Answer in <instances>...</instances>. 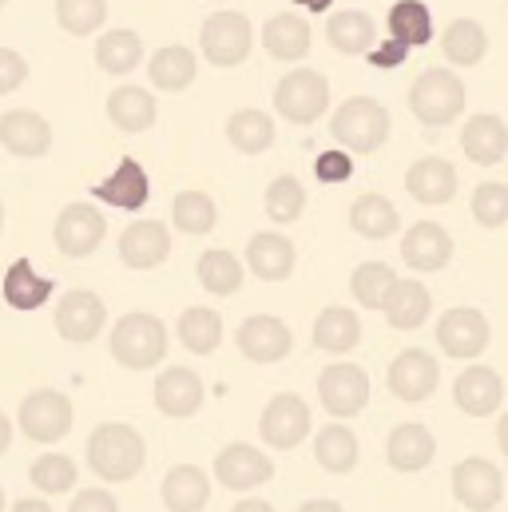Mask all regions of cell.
<instances>
[{"label":"cell","instance_id":"cell-38","mask_svg":"<svg viewBox=\"0 0 508 512\" xmlns=\"http://www.w3.org/2000/svg\"><path fill=\"white\" fill-rule=\"evenodd\" d=\"M389 32L405 48H421L433 40V12L421 0H397L389 8Z\"/></svg>","mask_w":508,"mask_h":512},{"label":"cell","instance_id":"cell-14","mask_svg":"<svg viewBox=\"0 0 508 512\" xmlns=\"http://www.w3.org/2000/svg\"><path fill=\"white\" fill-rule=\"evenodd\" d=\"M215 477H219L223 489L247 493V489H258V485H266L274 477V461L262 449L247 445V441H235L215 457Z\"/></svg>","mask_w":508,"mask_h":512},{"label":"cell","instance_id":"cell-49","mask_svg":"<svg viewBox=\"0 0 508 512\" xmlns=\"http://www.w3.org/2000/svg\"><path fill=\"white\" fill-rule=\"evenodd\" d=\"M314 175H318L322 183H346V179L354 175V159H350V151H342V147L322 151V155L314 159Z\"/></svg>","mask_w":508,"mask_h":512},{"label":"cell","instance_id":"cell-54","mask_svg":"<svg viewBox=\"0 0 508 512\" xmlns=\"http://www.w3.org/2000/svg\"><path fill=\"white\" fill-rule=\"evenodd\" d=\"M298 512H346V509H342L338 501H326V497H322V501H306Z\"/></svg>","mask_w":508,"mask_h":512},{"label":"cell","instance_id":"cell-36","mask_svg":"<svg viewBox=\"0 0 508 512\" xmlns=\"http://www.w3.org/2000/svg\"><path fill=\"white\" fill-rule=\"evenodd\" d=\"M151 84L159 92H183L195 84V52L187 44H167L151 56Z\"/></svg>","mask_w":508,"mask_h":512},{"label":"cell","instance_id":"cell-26","mask_svg":"<svg viewBox=\"0 0 508 512\" xmlns=\"http://www.w3.org/2000/svg\"><path fill=\"white\" fill-rule=\"evenodd\" d=\"M294 262H298V251L286 235H274V231H262L247 243V266L254 270V278L262 282H282L294 274Z\"/></svg>","mask_w":508,"mask_h":512},{"label":"cell","instance_id":"cell-7","mask_svg":"<svg viewBox=\"0 0 508 512\" xmlns=\"http://www.w3.org/2000/svg\"><path fill=\"white\" fill-rule=\"evenodd\" d=\"M251 20L243 12H215L203 32H199V44H203V56L215 64V68H235L251 56Z\"/></svg>","mask_w":508,"mask_h":512},{"label":"cell","instance_id":"cell-8","mask_svg":"<svg viewBox=\"0 0 508 512\" xmlns=\"http://www.w3.org/2000/svg\"><path fill=\"white\" fill-rule=\"evenodd\" d=\"M489 338H493V326H489V318H485L481 310H473V306H453V310H445L441 322H437V346H441L449 358L473 362V358H481V354L489 350Z\"/></svg>","mask_w":508,"mask_h":512},{"label":"cell","instance_id":"cell-3","mask_svg":"<svg viewBox=\"0 0 508 512\" xmlns=\"http://www.w3.org/2000/svg\"><path fill=\"white\" fill-rule=\"evenodd\" d=\"M409 108L425 128H449L465 112V84L449 68H429L409 88Z\"/></svg>","mask_w":508,"mask_h":512},{"label":"cell","instance_id":"cell-13","mask_svg":"<svg viewBox=\"0 0 508 512\" xmlns=\"http://www.w3.org/2000/svg\"><path fill=\"white\" fill-rule=\"evenodd\" d=\"M258 433H262V441L274 445V449H294V445H302L306 433H310V405H306L298 393H278V397H270V405L262 409Z\"/></svg>","mask_w":508,"mask_h":512},{"label":"cell","instance_id":"cell-59","mask_svg":"<svg viewBox=\"0 0 508 512\" xmlns=\"http://www.w3.org/2000/svg\"><path fill=\"white\" fill-rule=\"evenodd\" d=\"M0 227H4V203H0Z\"/></svg>","mask_w":508,"mask_h":512},{"label":"cell","instance_id":"cell-23","mask_svg":"<svg viewBox=\"0 0 508 512\" xmlns=\"http://www.w3.org/2000/svg\"><path fill=\"white\" fill-rule=\"evenodd\" d=\"M155 405L167 417H191L203 405V378L187 366H171L155 382Z\"/></svg>","mask_w":508,"mask_h":512},{"label":"cell","instance_id":"cell-34","mask_svg":"<svg viewBox=\"0 0 508 512\" xmlns=\"http://www.w3.org/2000/svg\"><path fill=\"white\" fill-rule=\"evenodd\" d=\"M441 52H445L449 64H457V68H473V64H481L485 52H489V32H485L477 20L461 16V20H453V24L445 28V36H441Z\"/></svg>","mask_w":508,"mask_h":512},{"label":"cell","instance_id":"cell-61","mask_svg":"<svg viewBox=\"0 0 508 512\" xmlns=\"http://www.w3.org/2000/svg\"><path fill=\"white\" fill-rule=\"evenodd\" d=\"M0 4H4V0H0Z\"/></svg>","mask_w":508,"mask_h":512},{"label":"cell","instance_id":"cell-50","mask_svg":"<svg viewBox=\"0 0 508 512\" xmlns=\"http://www.w3.org/2000/svg\"><path fill=\"white\" fill-rule=\"evenodd\" d=\"M24 80H28V64H24V56L12 52V48H0V96L16 92Z\"/></svg>","mask_w":508,"mask_h":512},{"label":"cell","instance_id":"cell-45","mask_svg":"<svg viewBox=\"0 0 508 512\" xmlns=\"http://www.w3.org/2000/svg\"><path fill=\"white\" fill-rule=\"evenodd\" d=\"M28 477H32V485H36L40 493H48V497H52V493H68V489L76 485V461L64 457V453H44V457L32 461Z\"/></svg>","mask_w":508,"mask_h":512},{"label":"cell","instance_id":"cell-32","mask_svg":"<svg viewBox=\"0 0 508 512\" xmlns=\"http://www.w3.org/2000/svg\"><path fill=\"white\" fill-rule=\"evenodd\" d=\"M211 501V481L195 465H175L163 477V505L171 512H203Z\"/></svg>","mask_w":508,"mask_h":512},{"label":"cell","instance_id":"cell-35","mask_svg":"<svg viewBox=\"0 0 508 512\" xmlns=\"http://www.w3.org/2000/svg\"><path fill=\"white\" fill-rule=\"evenodd\" d=\"M155 96L147 88H135V84H124L108 96V120L120 131H147L155 124Z\"/></svg>","mask_w":508,"mask_h":512},{"label":"cell","instance_id":"cell-33","mask_svg":"<svg viewBox=\"0 0 508 512\" xmlns=\"http://www.w3.org/2000/svg\"><path fill=\"white\" fill-rule=\"evenodd\" d=\"M362 342V318L346 306H326L314 322V346L326 354H350Z\"/></svg>","mask_w":508,"mask_h":512},{"label":"cell","instance_id":"cell-17","mask_svg":"<svg viewBox=\"0 0 508 512\" xmlns=\"http://www.w3.org/2000/svg\"><path fill=\"white\" fill-rule=\"evenodd\" d=\"M405 191L425 207H445L457 195V167L441 155H425L405 171Z\"/></svg>","mask_w":508,"mask_h":512},{"label":"cell","instance_id":"cell-22","mask_svg":"<svg viewBox=\"0 0 508 512\" xmlns=\"http://www.w3.org/2000/svg\"><path fill=\"white\" fill-rule=\"evenodd\" d=\"M167 255H171V235L155 219H139V223H131L120 235V258L131 270H151Z\"/></svg>","mask_w":508,"mask_h":512},{"label":"cell","instance_id":"cell-5","mask_svg":"<svg viewBox=\"0 0 508 512\" xmlns=\"http://www.w3.org/2000/svg\"><path fill=\"white\" fill-rule=\"evenodd\" d=\"M274 108L290 124H318L330 108V80L314 68H298L278 80L274 88Z\"/></svg>","mask_w":508,"mask_h":512},{"label":"cell","instance_id":"cell-10","mask_svg":"<svg viewBox=\"0 0 508 512\" xmlns=\"http://www.w3.org/2000/svg\"><path fill=\"white\" fill-rule=\"evenodd\" d=\"M437 382H441L437 358H433L429 350H417V346H413V350H401V354L389 362V374H385L389 393H393L397 401H409V405L433 397V393H437Z\"/></svg>","mask_w":508,"mask_h":512},{"label":"cell","instance_id":"cell-2","mask_svg":"<svg viewBox=\"0 0 508 512\" xmlns=\"http://www.w3.org/2000/svg\"><path fill=\"white\" fill-rule=\"evenodd\" d=\"M330 135L350 155H374L381 143L389 139V112L381 108L374 96H354V100H346L334 112Z\"/></svg>","mask_w":508,"mask_h":512},{"label":"cell","instance_id":"cell-1","mask_svg":"<svg viewBox=\"0 0 508 512\" xmlns=\"http://www.w3.org/2000/svg\"><path fill=\"white\" fill-rule=\"evenodd\" d=\"M147 461V445L139 437V429H131L124 421H108L88 437V465L96 477H104L108 485H120L139 477Z\"/></svg>","mask_w":508,"mask_h":512},{"label":"cell","instance_id":"cell-48","mask_svg":"<svg viewBox=\"0 0 508 512\" xmlns=\"http://www.w3.org/2000/svg\"><path fill=\"white\" fill-rule=\"evenodd\" d=\"M473 219L481 223V227H489V231H497V227H505L508 223V183H481L477 191H473Z\"/></svg>","mask_w":508,"mask_h":512},{"label":"cell","instance_id":"cell-12","mask_svg":"<svg viewBox=\"0 0 508 512\" xmlns=\"http://www.w3.org/2000/svg\"><path fill=\"white\" fill-rule=\"evenodd\" d=\"M56 247L68 258H88L108 235V219L92 207V203H68L56 215Z\"/></svg>","mask_w":508,"mask_h":512},{"label":"cell","instance_id":"cell-28","mask_svg":"<svg viewBox=\"0 0 508 512\" xmlns=\"http://www.w3.org/2000/svg\"><path fill=\"white\" fill-rule=\"evenodd\" d=\"M52 290H56V282L44 278V274H36L28 258H16L4 270V282H0V294H4V302L12 310H40L52 298Z\"/></svg>","mask_w":508,"mask_h":512},{"label":"cell","instance_id":"cell-31","mask_svg":"<svg viewBox=\"0 0 508 512\" xmlns=\"http://www.w3.org/2000/svg\"><path fill=\"white\" fill-rule=\"evenodd\" d=\"M429 310H433L429 290L417 278H397V286L389 290V302H385V322L393 330H417V326H425Z\"/></svg>","mask_w":508,"mask_h":512},{"label":"cell","instance_id":"cell-51","mask_svg":"<svg viewBox=\"0 0 508 512\" xmlns=\"http://www.w3.org/2000/svg\"><path fill=\"white\" fill-rule=\"evenodd\" d=\"M68 512H120V505L108 489H84V493H76Z\"/></svg>","mask_w":508,"mask_h":512},{"label":"cell","instance_id":"cell-58","mask_svg":"<svg viewBox=\"0 0 508 512\" xmlns=\"http://www.w3.org/2000/svg\"><path fill=\"white\" fill-rule=\"evenodd\" d=\"M294 4H298V8H310V12H326L334 0H294Z\"/></svg>","mask_w":508,"mask_h":512},{"label":"cell","instance_id":"cell-43","mask_svg":"<svg viewBox=\"0 0 508 512\" xmlns=\"http://www.w3.org/2000/svg\"><path fill=\"white\" fill-rule=\"evenodd\" d=\"M227 139L243 151V155H262V151H270V143H274V120L266 116V112H235L231 120H227Z\"/></svg>","mask_w":508,"mask_h":512},{"label":"cell","instance_id":"cell-40","mask_svg":"<svg viewBox=\"0 0 508 512\" xmlns=\"http://www.w3.org/2000/svg\"><path fill=\"white\" fill-rule=\"evenodd\" d=\"M171 219L183 235H211L215 223H219V207L203 191H179L175 203H171Z\"/></svg>","mask_w":508,"mask_h":512},{"label":"cell","instance_id":"cell-21","mask_svg":"<svg viewBox=\"0 0 508 512\" xmlns=\"http://www.w3.org/2000/svg\"><path fill=\"white\" fill-rule=\"evenodd\" d=\"M0 147L20 155V159H40L52 147V128L36 112H24V108L4 112L0 116Z\"/></svg>","mask_w":508,"mask_h":512},{"label":"cell","instance_id":"cell-4","mask_svg":"<svg viewBox=\"0 0 508 512\" xmlns=\"http://www.w3.org/2000/svg\"><path fill=\"white\" fill-rule=\"evenodd\" d=\"M167 354V326L155 314H124L112 330V358L127 370H151Z\"/></svg>","mask_w":508,"mask_h":512},{"label":"cell","instance_id":"cell-19","mask_svg":"<svg viewBox=\"0 0 508 512\" xmlns=\"http://www.w3.org/2000/svg\"><path fill=\"white\" fill-rule=\"evenodd\" d=\"M453 401L461 413L469 417H493L505 401V382L493 366H469L457 382H453Z\"/></svg>","mask_w":508,"mask_h":512},{"label":"cell","instance_id":"cell-20","mask_svg":"<svg viewBox=\"0 0 508 512\" xmlns=\"http://www.w3.org/2000/svg\"><path fill=\"white\" fill-rule=\"evenodd\" d=\"M433 457H437V441H433V433L421 421L397 425L389 433V441H385V461L397 473H421V469L433 465Z\"/></svg>","mask_w":508,"mask_h":512},{"label":"cell","instance_id":"cell-15","mask_svg":"<svg viewBox=\"0 0 508 512\" xmlns=\"http://www.w3.org/2000/svg\"><path fill=\"white\" fill-rule=\"evenodd\" d=\"M108 322V306L92 290H68L56 306V334L64 342H92Z\"/></svg>","mask_w":508,"mask_h":512},{"label":"cell","instance_id":"cell-42","mask_svg":"<svg viewBox=\"0 0 508 512\" xmlns=\"http://www.w3.org/2000/svg\"><path fill=\"white\" fill-rule=\"evenodd\" d=\"M199 282H203L207 294L231 298L243 286V262L231 255V251H203L199 255Z\"/></svg>","mask_w":508,"mask_h":512},{"label":"cell","instance_id":"cell-46","mask_svg":"<svg viewBox=\"0 0 508 512\" xmlns=\"http://www.w3.org/2000/svg\"><path fill=\"white\" fill-rule=\"evenodd\" d=\"M56 20L72 36H92L108 20V0H56Z\"/></svg>","mask_w":508,"mask_h":512},{"label":"cell","instance_id":"cell-16","mask_svg":"<svg viewBox=\"0 0 508 512\" xmlns=\"http://www.w3.org/2000/svg\"><path fill=\"white\" fill-rule=\"evenodd\" d=\"M235 342H239L243 358H251L258 366H270V362H282V358L290 354L294 334H290V326H286L282 318H274V314H254V318H247V322L239 326Z\"/></svg>","mask_w":508,"mask_h":512},{"label":"cell","instance_id":"cell-9","mask_svg":"<svg viewBox=\"0 0 508 512\" xmlns=\"http://www.w3.org/2000/svg\"><path fill=\"white\" fill-rule=\"evenodd\" d=\"M318 397L334 417H358L370 401V374L354 362H334L318 374Z\"/></svg>","mask_w":508,"mask_h":512},{"label":"cell","instance_id":"cell-53","mask_svg":"<svg viewBox=\"0 0 508 512\" xmlns=\"http://www.w3.org/2000/svg\"><path fill=\"white\" fill-rule=\"evenodd\" d=\"M12 512H52V505H44V501H36V497H20Z\"/></svg>","mask_w":508,"mask_h":512},{"label":"cell","instance_id":"cell-41","mask_svg":"<svg viewBox=\"0 0 508 512\" xmlns=\"http://www.w3.org/2000/svg\"><path fill=\"white\" fill-rule=\"evenodd\" d=\"M139 60H143V40L135 32H127V28L104 32L100 44H96V64L104 72H112V76H127Z\"/></svg>","mask_w":508,"mask_h":512},{"label":"cell","instance_id":"cell-44","mask_svg":"<svg viewBox=\"0 0 508 512\" xmlns=\"http://www.w3.org/2000/svg\"><path fill=\"white\" fill-rule=\"evenodd\" d=\"M393 286H397V274L385 262H362L350 278V290H354L358 306H366V310H385Z\"/></svg>","mask_w":508,"mask_h":512},{"label":"cell","instance_id":"cell-52","mask_svg":"<svg viewBox=\"0 0 508 512\" xmlns=\"http://www.w3.org/2000/svg\"><path fill=\"white\" fill-rule=\"evenodd\" d=\"M405 56H409V48L397 44V40H389V44H381V48L370 52V64L374 68H397V64H405Z\"/></svg>","mask_w":508,"mask_h":512},{"label":"cell","instance_id":"cell-56","mask_svg":"<svg viewBox=\"0 0 508 512\" xmlns=\"http://www.w3.org/2000/svg\"><path fill=\"white\" fill-rule=\"evenodd\" d=\"M231 512H274V505H266V501H239Z\"/></svg>","mask_w":508,"mask_h":512},{"label":"cell","instance_id":"cell-25","mask_svg":"<svg viewBox=\"0 0 508 512\" xmlns=\"http://www.w3.org/2000/svg\"><path fill=\"white\" fill-rule=\"evenodd\" d=\"M461 147L465 155L477 163V167H493L508 155V128L501 116L493 112H481V116H469V124L461 128Z\"/></svg>","mask_w":508,"mask_h":512},{"label":"cell","instance_id":"cell-29","mask_svg":"<svg viewBox=\"0 0 508 512\" xmlns=\"http://www.w3.org/2000/svg\"><path fill=\"white\" fill-rule=\"evenodd\" d=\"M310 40L314 32L298 12H278L262 24V44L274 60H302L310 52Z\"/></svg>","mask_w":508,"mask_h":512},{"label":"cell","instance_id":"cell-30","mask_svg":"<svg viewBox=\"0 0 508 512\" xmlns=\"http://www.w3.org/2000/svg\"><path fill=\"white\" fill-rule=\"evenodd\" d=\"M358 457H362V449H358V437H354L350 425L330 421V425L318 429V437H314V461H318L326 473L342 477V473H350V469L358 465Z\"/></svg>","mask_w":508,"mask_h":512},{"label":"cell","instance_id":"cell-39","mask_svg":"<svg viewBox=\"0 0 508 512\" xmlns=\"http://www.w3.org/2000/svg\"><path fill=\"white\" fill-rule=\"evenodd\" d=\"M179 342L191 354H215L223 342V318L211 306H191L179 318Z\"/></svg>","mask_w":508,"mask_h":512},{"label":"cell","instance_id":"cell-47","mask_svg":"<svg viewBox=\"0 0 508 512\" xmlns=\"http://www.w3.org/2000/svg\"><path fill=\"white\" fill-rule=\"evenodd\" d=\"M306 211V191L294 175H278L270 187H266V215L274 223H294L298 215Z\"/></svg>","mask_w":508,"mask_h":512},{"label":"cell","instance_id":"cell-24","mask_svg":"<svg viewBox=\"0 0 508 512\" xmlns=\"http://www.w3.org/2000/svg\"><path fill=\"white\" fill-rule=\"evenodd\" d=\"M147 195H151V179L135 159H124L104 183L92 187L96 203H108V207H120V211H139L147 203Z\"/></svg>","mask_w":508,"mask_h":512},{"label":"cell","instance_id":"cell-11","mask_svg":"<svg viewBox=\"0 0 508 512\" xmlns=\"http://www.w3.org/2000/svg\"><path fill=\"white\" fill-rule=\"evenodd\" d=\"M453 497L469 512H493L505 497V477L485 457H465L453 469Z\"/></svg>","mask_w":508,"mask_h":512},{"label":"cell","instance_id":"cell-27","mask_svg":"<svg viewBox=\"0 0 508 512\" xmlns=\"http://www.w3.org/2000/svg\"><path fill=\"white\" fill-rule=\"evenodd\" d=\"M326 40L342 52V56H370L374 44H378V24L370 12L362 8H346V12H334L330 24H326Z\"/></svg>","mask_w":508,"mask_h":512},{"label":"cell","instance_id":"cell-18","mask_svg":"<svg viewBox=\"0 0 508 512\" xmlns=\"http://www.w3.org/2000/svg\"><path fill=\"white\" fill-rule=\"evenodd\" d=\"M401 258L417 274H437L453 258V239H449V231L441 223H413L405 231V239H401Z\"/></svg>","mask_w":508,"mask_h":512},{"label":"cell","instance_id":"cell-55","mask_svg":"<svg viewBox=\"0 0 508 512\" xmlns=\"http://www.w3.org/2000/svg\"><path fill=\"white\" fill-rule=\"evenodd\" d=\"M8 445H12V421L0 413V453H8Z\"/></svg>","mask_w":508,"mask_h":512},{"label":"cell","instance_id":"cell-57","mask_svg":"<svg viewBox=\"0 0 508 512\" xmlns=\"http://www.w3.org/2000/svg\"><path fill=\"white\" fill-rule=\"evenodd\" d=\"M497 441H501V453L508 457V413H501V425H497Z\"/></svg>","mask_w":508,"mask_h":512},{"label":"cell","instance_id":"cell-6","mask_svg":"<svg viewBox=\"0 0 508 512\" xmlns=\"http://www.w3.org/2000/svg\"><path fill=\"white\" fill-rule=\"evenodd\" d=\"M20 429L24 437H32L36 445H52L60 437H68L72 429V401L60 389H36L20 401Z\"/></svg>","mask_w":508,"mask_h":512},{"label":"cell","instance_id":"cell-37","mask_svg":"<svg viewBox=\"0 0 508 512\" xmlns=\"http://www.w3.org/2000/svg\"><path fill=\"white\" fill-rule=\"evenodd\" d=\"M397 207L385 199V195H362L354 207H350V227L362 235V239H389V235H397Z\"/></svg>","mask_w":508,"mask_h":512},{"label":"cell","instance_id":"cell-60","mask_svg":"<svg viewBox=\"0 0 508 512\" xmlns=\"http://www.w3.org/2000/svg\"><path fill=\"white\" fill-rule=\"evenodd\" d=\"M0 512H4V489H0Z\"/></svg>","mask_w":508,"mask_h":512}]
</instances>
